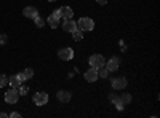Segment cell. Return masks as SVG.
<instances>
[{
    "mask_svg": "<svg viewBox=\"0 0 160 118\" xmlns=\"http://www.w3.org/2000/svg\"><path fill=\"white\" fill-rule=\"evenodd\" d=\"M77 27L82 32H90V31H93V27H95V22H93L91 18H80L78 22H77Z\"/></svg>",
    "mask_w": 160,
    "mask_h": 118,
    "instance_id": "cell-1",
    "label": "cell"
},
{
    "mask_svg": "<svg viewBox=\"0 0 160 118\" xmlns=\"http://www.w3.org/2000/svg\"><path fill=\"white\" fill-rule=\"evenodd\" d=\"M88 62H90V67H93V69L104 67V64H106V61H104V58H102L101 54H93Z\"/></svg>",
    "mask_w": 160,
    "mask_h": 118,
    "instance_id": "cell-2",
    "label": "cell"
},
{
    "mask_svg": "<svg viewBox=\"0 0 160 118\" xmlns=\"http://www.w3.org/2000/svg\"><path fill=\"white\" fill-rule=\"evenodd\" d=\"M19 99V93H18V88H11L10 91L5 93V102L8 104H16Z\"/></svg>",
    "mask_w": 160,
    "mask_h": 118,
    "instance_id": "cell-3",
    "label": "cell"
},
{
    "mask_svg": "<svg viewBox=\"0 0 160 118\" xmlns=\"http://www.w3.org/2000/svg\"><path fill=\"white\" fill-rule=\"evenodd\" d=\"M32 101H34L35 106H45V104H48V94L43 93V91H40V93H35L34 94Z\"/></svg>",
    "mask_w": 160,
    "mask_h": 118,
    "instance_id": "cell-4",
    "label": "cell"
},
{
    "mask_svg": "<svg viewBox=\"0 0 160 118\" xmlns=\"http://www.w3.org/2000/svg\"><path fill=\"white\" fill-rule=\"evenodd\" d=\"M58 56L62 59V61H71L74 58V50L72 48H61L58 51Z\"/></svg>",
    "mask_w": 160,
    "mask_h": 118,
    "instance_id": "cell-5",
    "label": "cell"
},
{
    "mask_svg": "<svg viewBox=\"0 0 160 118\" xmlns=\"http://www.w3.org/2000/svg\"><path fill=\"white\" fill-rule=\"evenodd\" d=\"M59 19H61V18H59L58 10H56V11H53L51 15L48 16V26H50L51 29H56L58 26H59Z\"/></svg>",
    "mask_w": 160,
    "mask_h": 118,
    "instance_id": "cell-6",
    "label": "cell"
},
{
    "mask_svg": "<svg viewBox=\"0 0 160 118\" xmlns=\"http://www.w3.org/2000/svg\"><path fill=\"white\" fill-rule=\"evenodd\" d=\"M127 85H128V82H127L125 77H117V78L112 80V88L114 89H125Z\"/></svg>",
    "mask_w": 160,
    "mask_h": 118,
    "instance_id": "cell-7",
    "label": "cell"
},
{
    "mask_svg": "<svg viewBox=\"0 0 160 118\" xmlns=\"http://www.w3.org/2000/svg\"><path fill=\"white\" fill-rule=\"evenodd\" d=\"M58 13H59V18H62L64 21H66V19H71V18L74 16V11H72V8H69V7H61V8L58 10Z\"/></svg>",
    "mask_w": 160,
    "mask_h": 118,
    "instance_id": "cell-8",
    "label": "cell"
},
{
    "mask_svg": "<svg viewBox=\"0 0 160 118\" xmlns=\"http://www.w3.org/2000/svg\"><path fill=\"white\" fill-rule=\"evenodd\" d=\"M78 27H77V22L75 21H72V19H66L64 21V24H62V31H66V32H74V31H77Z\"/></svg>",
    "mask_w": 160,
    "mask_h": 118,
    "instance_id": "cell-9",
    "label": "cell"
},
{
    "mask_svg": "<svg viewBox=\"0 0 160 118\" xmlns=\"http://www.w3.org/2000/svg\"><path fill=\"white\" fill-rule=\"evenodd\" d=\"M85 80L87 82H90V83H93V82H96L98 80V69H88L87 72H85Z\"/></svg>",
    "mask_w": 160,
    "mask_h": 118,
    "instance_id": "cell-10",
    "label": "cell"
},
{
    "mask_svg": "<svg viewBox=\"0 0 160 118\" xmlns=\"http://www.w3.org/2000/svg\"><path fill=\"white\" fill-rule=\"evenodd\" d=\"M104 65H106V69H108L109 72H115L118 69V59L117 58H112V59H109L108 62H106Z\"/></svg>",
    "mask_w": 160,
    "mask_h": 118,
    "instance_id": "cell-11",
    "label": "cell"
},
{
    "mask_svg": "<svg viewBox=\"0 0 160 118\" xmlns=\"http://www.w3.org/2000/svg\"><path fill=\"white\" fill-rule=\"evenodd\" d=\"M56 97H58V101H61V102H69V101H71V93H69V91H58Z\"/></svg>",
    "mask_w": 160,
    "mask_h": 118,
    "instance_id": "cell-12",
    "label": "cell"
},
{
    "mask_svg": "<svg viewBox=\"0 0 160 118\" xmlns=\"http://www.w3.org/2000/svg\"><path fill=\"white\" fill-rule=\"evenodd\" d=\"M35 15H38V11H37L34 7H26V8H24V16H26V18H34Z\"/></svg>",
    "mask_w": 160,
    "mask_h": 118,
    "instance_id": "cell-13",
    "label": "cell"
},
{
    "mask_svg": "<svg viewBox=\"0 0 160 118\" xmlns=\"http://www.w3.org/2000/svg\"><path fill=\"white\" fill-rule=\"evenodd\" d=\"M8 83H10L11 88H18V86L21 85V80L18 78V75H11V77L8 78Z\"/></svg>",
    "mask_w": 160,
    "mask_h": 118,
    "instance_id": "cell-14",
    "label": "cell"
},
{
    "mask_svg": "<svg viewBox=\"0 0 160 118\" xmlns=\"http://www.w3.org/2000/svg\"><path fill=\"white\" fill-rule=\"evenodd\" d=\"M32 19H34V22H35L37 27H43V26H45V19H43V18H40L38 15H35Z\"/></svg>",
    "mask_w": 160,
    "mask_h": 118,
    "instance_id": "cell-15",
    "label": "cell"
},
{
    "mask_svg": "<svg viewBox=\"0 0 160 118\" xmlns=\"http://www.w3.org/2000/svg\"><path fill=\"white\" fill-rule=\"evenodd\" d=\"M118 101L122 102L123 106H125V104H130V102H131V94H127V93H125V94H122V96L118 97Z\"/></svg>",
    "mask_w": 160,
    "mask_h": 118,
    "instance_id": "cell-16",
    "label": "cell"
},
{
    "mask_svg": "<svg viewBox=\"0 0 160 118\" xmlns=\"http://www.w3.org/2000/svg\"><path fill=\"white\" fill-rule=\"evenodd\" d=\"M18 93H19V96H26V94L29 93V88L26 86V85H22V83H21V85L18 86Z\"/></svg>",
    "mask_w": 160,
    "mask_h": 118,
    "instance_id": "cell-17",
    "label": "cell"
},
{
    "mask_svg": "<svg viewBox=\"0 0 160 118\" xmlns=\"http://www.w3.org/2000/svg\"><path fill=\"white\" fill-rule=\"evenodd\" d=\"M72 35H74V40H75V42H78V40H82V38H83V32L80 31V29L74 31V32H72Z\"/></svg>",
    "mask_w": 160,
    "mask_h": 118,
    "instance_id": "cell-18",
    "label": "cell"
},
{
    "mask_svg": "<svg viewBox=\"0 0 160 118\" xmlns=\"http://www.w3.org/2000/svg\"><path fill=\"white\" fill-rule=\"evenodd\" d=\"M108 75H109V70H108V69H104V67H99V69H98V77L106 78Z\"/></svg>",
    "mask_w": 160,
    "mask_h": 118,
    "instance_id": "cell-19",
    "label": "cell"
},
{
    "mask_svg": "<svg viewBox=\"0 0 160 118\" xmlns=\"http://www.w3.org/2000/svg\"><path fill=\"white\" fill-rule=\"evenodd\" d=\"M7 83H8V77H5V75L0 73V88H3Z\"/></svg>",
    "mask_w": 160,
    "mask_h": 118,
    "instance_id": "cell-20",
    "label": "cell"
},
{
    "mask_svg": "<svg viewBox=\"0 0 160 118\" xmlns=\"http://www.w3.org/2000/svg\"><path fill=\"white\" fill-rule=\"evenodd\" d=\"M24 75H26V78H32L34 77V70L32 69H24Z\"/></svg>",
    "mask_w": 160,
    "mask_h": 118,
    "instance_id": "cell-21",
    "label": "cell"
},
{
    "mask_svg": "<svg viewBox=\"0 0 160 118\" xmlns=\"http://www.w3.org/2000/svg\"><path fill=\"white\" fill-rule=\"evenodd\" d=\"M109 101H111V102H114V104L120 102V101H118V96H117V94H111V96H109Z\"/></svg>",
    "mask_w": 160,
    "mask_h": 118,
    "instance_id": "cell-22",
    "label": "cell"
},
{
    "mask_svg": "<svg viewBox=\"0 0 160 118\" xmlns=\"http://www.w3.org/2000/svg\"><path fill=\"white\" fill-rule=\"evenodd\" d=\"M18 78H19V80H21V83H22V82H26V80H28V78H26V75H24V72H19V73H18Z\"/></svg>",
    "mask_w": 160,
    "mask_h": 118,
    "instance_id": "cell-23",
    "label": "cell"
},
{
    "mask_svg": "<svg viewBox=\"0 0 160 118\" xmlns=\"http://www.w3.org/2000/svg\"><path fill=\"white\" fill-rule=\"evenodd\" d=\"M3 43H7V35L0 34V45H3Z\"/></svg>",
    "mask_w": 160,
    "mask_h": 118,
    "instance_id": "cell-24",
    "label": "cell"
},
{
    "mask_svg": "<svg viewBox=\"0 0 160 118\" xmlns=\"http://www.w3.org/2000/svg\"><path fill=\"white\" fill-rule=\"evenodd\" d=\"M8 116H10V118H19V116H21V115H19V113H18V112H13V113H10V115H8Z\"/></svg>",
    "mask_w": 160,
    "mask_h": 118,
    "instance_id": "cell-25",
    "label": "cell"
},
{
    "mask_svg": "<svg viewBox=\"0 0 160 118\" xmlns=\"http://www.w3.org/2000/svg\"><path fill=\"white\" fill-rule=\"evenodd\" d=\"M115 107H117V110H123V104H122V102H117Z\"/></svg>",
    "mask_w": 160,
    "mask_h": 118,
    "instance_id": "cell-26",
    "label": "cell"
},
{
    "mask_svg": "<svg viewBox=\"0 0 160 118\" xmlns=\"http://www.w3.org/2000/svg\"><path fill=\"white\" fill-rule=\"evenodd\" d=\"M96 2H98L99 5H106V3H108V0H96Z\"/></svg>",
    "mask_w": 160,
    "mask_h": 118,
    "instance_id": "cell-27",
    "label": "cell"
},
{
    "mask_svg": "<svg viewBox=\"0 0 160 118\" xmlns=\"http://www.w3.org/2000/svg\"><path fill=\"white\" fill-rule=\"evenodd\" d=\"M8 113H3V112H0V118H7Z\"/></svg>",
    "mask_w": 160,
    "mask_h": 118,
    "instance_id": "cell-28",
    "label": "cell"
},
{
    "mask_svg": "<svg viewBox=\"0 0 160 118\" xmlns=\"http://www.w3.org/2000/svg\"><path fill=\"white\" fill-rule=\"evenodd\" d=\"M48 2H56V0H48Z\"/></svg>",
    "mask_w": 160,
    "mask_h": 118,
    "instance_id": "cell-29",
    "label": "cell"
},
{
    "mask_svg": "<svg viewBox=\"0 0 160 118\" xmlns=\"http://www.w3.org/2000/svg\"><path fill=\"white\" fill-rule=\"evenodd\" d=\"M0 46H2V45H0Z\"/></svg>",
    "mask_w": 160,
    "mask_h": 118,
    "instance_id": "cell-30",
    "label": "cell"
}]
</instances>
